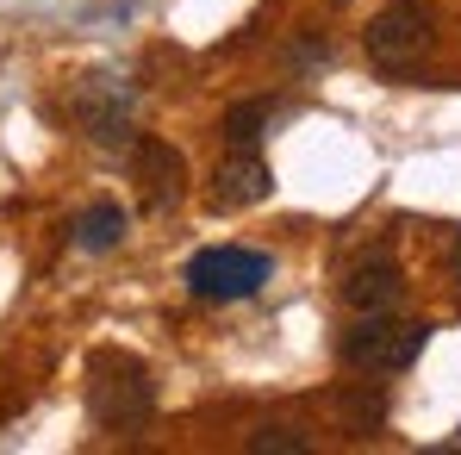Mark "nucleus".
<instances>
[{
  "label": "nucleus",
  "mask_w": 461,
  "mask_h": 455,
  "mask_svg": "<svg viewBox=\"0 0 461 455\" xmlns=\"http://www.w3.org/2000/svg\"><path fill=\"white\" fill-rule=\"evenodd\" d=\"M87 412L100 431H138L156 412V387L131 356H94V380H87Z\"/></svg>",
  "instance_id": "f257e3e1"
},
{
  "label": "nucleus",
  "mask_w": 461,
  "mask_h": 455,
  "mask_svg": "<svg viewBox=\"0 0 461 455\" xmlns=\"http://www.w3.org/2000/svg\"><path fill=\"white\" fill-rule=\"evenodd\" d=\"M430 343V324H411V318H393V312H375L362 318L349 337H343V356L349 369H368V375H405Z\"/></svg>",
  "instance_id": "f03ea898"
},
{
  "label": "nucleus",
  "mask_w": 461,
  "mask_h": 455,
  "mask_svg": "<svg viewBox=\"0 0 461 455\" xmlns=\"http://www.w3.org/2000/svg\"><path fill=\"white\" fill-rule=\"evenodd\" d=\"M275 275V262L262 250H243V243H219V250H200L187 262V294L194 300H249L262 281Z\"/></svg>",
  "instance_id": "7ed1b4c3"
},
{
  "label": "nucleus",
  "mask_w": 461,
  "mask_h": 455,
  "mask_svg": "<svg viewBox=\"0 0 461 455\" xmlns=\"http://www.w3.org/2000/svg\"><path fill=\"white\" fill-rule=\"evenodd\" d=\"M430 38H437L430 13L418 0H393V6H381L368 19V63L386 69V76H405V69H418L430 57Z\"/></svg>",
  "instance_id": "20e7f679"
},
{
  "label": "nucleus",
  "mask_w": 461,
  "mask_h": 455,
  "mask_svg": "<svg viewBox=\"0 0 461 455\" xmlns=\"http://www.w3.org/2000/svg\"><path fill=\"white\" fill-rule=\"evenodd\" d=\"M76 113H81V125H87V138L106 144V150H119V144L138 138V132H131V94H125L113 76H87L81 81Z\"/></svg>",
  "instance_id": "39448f33"
},
{
  "label": "nucleus",
  "mask_w": 461,
  "mask_h": 455,
  "mask_svg": "<svg viewBox=\"0 0 461 455\" xmlns=\"http://www.w3.org/2000/svg\"><path fill=\"white\" fill-rule=\"evenodd\" d=\"M275 194V175H268V162L256 150H230L219 162V175H212V206L219 213H237V206H256V200H268Z\"/></svg>",
  "instance_id": "423d86ee"
},
{
  "label": "nucleus",
  "mask_w": 461,
  "mask_h": 455,
  "mask_svg": "<svg viewBox=\"0 0 461 455\" xmlns=\"http://www.w3.org/2000/svg\"><path fill=\"white\" fill-rule=\"evenodd\" d=\"M343 300H349V312H362V318L393 312V305L405 300V281H399L393 256H368V262H356L349 281H343Z\"/></svg>",
  "instance_id": "0eeeda50"
},
{
  "label": "nucleus",
  "mask_w": 461,
  "mask_h": 455,
  "mask_svg": "<svg viewBox=\"0 0 461 455\" xmlns=\"http://www.w3.org/2000/svg\"><path fill=\"white\" fill-rule=\"evenodd\" d=\"M138 175H144V206H150V213H162V206L181 200V156L168 150V144L144 138V144H138Z\"/></svg>",
  "instance_id": "6e6552de"
},
{
  "label": "nucleus",
  "mask_w": 461,
  "mask_h": 455,
  "mask_svg": "<svg viewBox=\"0 0 461 455\" xmlns=\"http://www.w3.org/2000/svg\"><path fill=\"white\" fill-rule=\"evenodd\" d=\"M125 225H131V219H125L119 200H94V206L76 219V243L94 250V256H100V250H119V243H125Z\"/></svg>",
  "instance_id": "1a4fd4ad"
},
{
  "label": "nucleus",
  "mask_w": 461,
  "mask_h": 455,
  "mask_svg": "<svg viewBox=\"0 0 461 455\" xmlns=\"http://www.w3.org/2000/svg\"><path fill=\"white\" fill-rule=\"evenodd\" d=\"M262 125H268V100H243L225 113V144L230 150H256L262 144Z\"/></svg>",
  "instance_id": "9d476101"
},
{
  "label": "nucleus",
  "mask_w": 461,
  "mask_h": 455,
  "mask_svg": "<svg viewBox=\"0 0 461 455\" xmlns=\"http://www.w3.org/2000/svg\"><path fill=\"white\" fill-rule=\"evenodd\" d=\"M249 450H256V455H306V437H294V431L275 424V431H256Z\"/></svg>",
  "instance_id": "9b49d317"
},
{
  "label": "nucleus",
  "mask_w": 461,
  "mask_h": 455,
  "mask_svg": "<svg viewBox=\"0 0 461 455\" xmlns=\"http://www.w3.org/2000/svg\"><path fill=\"white\" fill-rule=\"evenodd\" d=\"M456 281H461V237H456Z\"/></svg>",
  "instance_id": "f8f14e48"
}]
</instances>
